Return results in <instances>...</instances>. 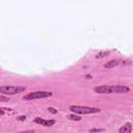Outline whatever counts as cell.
<instances>
[{"label":"cell","mask_w":133,"mask_h":133,"mask_svg":"<svg viewBox=\"0 0 133 133\" xmlns=\"http://www.w3.org/2000/svg\"><path fill=\"white\" fill-rule=\"evenodd\" d=\"M94 91L97 94H126L130 91V87L127 85H98L94 87Z\"/></svg>","instance_id":"cell-1"},{"label":"cell","mask_w":133,"mask_h":133,"mask_svg":"<svg viewBox=\"0 0 133 133\" xmlns=\"http://www.w3.org/2000/svg\"><path fill=\"white\" fill-rule=\"evenodd\" d=\"M69 109L76 114H94L101 111L100 108L89 107V106H80V105H71Z\"/></svg>","instance_id":"cell-2"},{"label":"cell","mask_w":133,"mask_h":133,"mask_svg":"<svg viewBox=\"0 0 133 133\" xmlns=\"http://www.w3.org/2000/svg\"><path fill=\"white\" fill-rule=\"evenodd\" d=\"M25 90H26L25 86H16V85H2V86H0V92L2 95H7V96L17 95V94L23 92Z\"/></svg>","instance_id":"cell-3"},{"label":"cell","mask_w":133,"mask_h":133,"mask_svg":"<svg viewBox=\"0 0 133 133\" xmlns=\"http://www.w3.org/2000/svg\"><path fill=\"white\" fill-rule=\"evenodd\" d=\"M53 94L51 91H46V90H35L29 94H26L23 97V100L26 101H32V100H37V99H46L51 97Z\"/></svg>","instance_id":"cell-4"},{"label":"cell","mask_w":133,"mask_h":133,"mask_svg":"<svg viewBox=\"0 0 133 133\" xmlns=\"http://www.w3.org/2000/svg\"><path fill=\"white\" fill-rule=\"evenodd\" d=\"M33 122L38 124V125H42L44 127H51L56 123L55 119H45V118H42V117H35L33 119Z\"/></svg>","instance_id":"cell-5"},{"label":"cell","mask_w":133,"mask_h":133,"mask_svg":"<svg viewBox=\"0 0 133 133\" xmlns=\"http://www.w3.org/2000/svg\"><path fill=\"white\" fill-rule=\"evenodd\" d=\"M132 131V124L131 123H126L118 129V133H131Z\"/></svg>","instance_id":"cell-6"},{"label":"cell","mask_w":133,"mask_h":133,"mask_svg":"<svg viewBox=\"0 0 133 133\" xmlns=\"http://www.w3.org/2000/svg\"><path fill=\"white\" fill-rule=\"evenodd\" d=\"M118 64H119V60L118 59H111V60L107 61L104 64V68L105 69H111V68H114V66H116Z\"/></svg>","instance_id":"cell-7"},{"label":"cell","mask_w":133,"mask_h":133,"mask_svg":"<svg viewBox=\"0 0 133 133\" xmlns=\"http://www.w3.org/2000/svg\"><path fill=\"white\" fill-rule=\"evenodd\" d=\"M109 54H110V52H109V51H101L100 53H98V54L96 55V58L101 59V58H104V57L108 56Z\"/></svg>","instance_id":"cell-8"},{"label":"cell","mask_w":133,"mask_h":133,"mask_svg":"<svg viewBox=\"0 0 133 133\" xmlns=\"http://www.w3.org/2000/svg\"><path fill=\"white\" fill-rule=\"evenodd\" d=\"M66 117H68L69 119H71V121H81V116H79V115L76 114V113H74V114H69V115H66Z\"/></svg>","instance_id":"cell-9"},{"label":"cell","mask_w":133,"mask_h":133,"mask_svg":"<svg viewBox=\"0 0 133 133\" xmlns=\"http://www.w3.org/2000/svg\"><path fill=\"white\" fill-rule=\"evenodd\" d=\"M48 110H49L51 113H53V114L57 113V109H55V108H53V107H49V108H48Z\"/></svg>","instance_id":"cell-10"},{"label":"cell","mask_w":133,"mask_h":133,"mask_svg":"<svg viewBox=\"0 0 133 133\" xmlns=\"http://www.w3.org/2000/svg\"><path fill=\"white\" fill-rule=\"evenodd\" d=\"M101 131H104V129H89V132H91V133H95V132H101Z\"/></svg>","instance_id":"cell-11"},{"label":"cell","mask_w":133,"mask_h":133,"mask_svg":"<svg viewBox=\"0 0 133 133\" xmlns=\"http://www.w3.org/2000/svg\"><path fill=\"white\" fill-rule=\"evenodd\" d=\"M17 119L18 121H25L26 119V115H19V116H17Z\"/></svg>","instance_id":"cell-12"},{"label":"cell","mask_w":133,"mask_h":133,"mask_svg":"<svg viewBox=\"0 0 133 133\" xmlns=\"http://www.w3.org/2000/svg\"><path fill=\"white\" fill-rule=\"evenodd\" d=\"M7 100H9V99H8V98H4L3 96L0 97V101H1V102H5V101H7Z\"/></svg>","instance_id":"cell-13"},{"label":"cell","mask_w":133,"mask_h":133,"mask_svg":"<svg viewBox=\"0 0 133 133\" xmlns=\"http://www.w3.org/2000/svg\"><path fill=\"white\" fill-rule=\"evenodd\" d=\"M18 133H34L33 130H27V131H22V132H18Z\"/></svg>","instance_id":"cell-14"},{"label":"cell","mask_w":133,"mask_h":133,"mask_svg":"<svg viewBox=\"0 0 133 133\" xmlns=\"http://www.w3.org/2000/svg\"><path fill=\"white\" fill-rule=\"evenodd\" d=\"M0 113L1 115H4V108H0Z\"/></svg>","instance_id":"cell-15"}]
</instances>
